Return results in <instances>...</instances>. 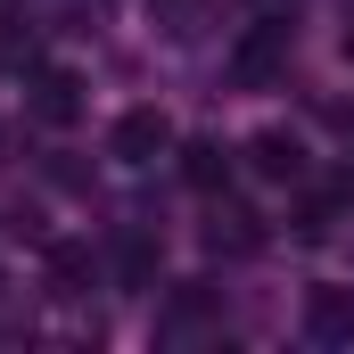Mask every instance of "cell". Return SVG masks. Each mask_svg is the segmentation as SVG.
Wrapping results in <instances>:
<instances>
[{
	"instance_id": "3",
	"label": "cell",
	"mask_w": 354,
	"mask_h": 354,
	"mask_svg": "<svg viewBox=\"0 0 354 354\" xmlns=\"http://www.w3.org/2000/svg\"><path fill=\"white\" fill-rule=\"evenodd\" d=\"M33 124H50V132H66L75 115H83V75L75 66H33Z\"/></svg>"
},
{
	"instance_id": "7",
	"label": "cell",
	"mask_w": 354,
	"mask_h": 354,
	"mask_svg": "<svg viewBox=\"0 0 354 354\" xmlns=\"http://www.w3.org/2000/svg\"><path fill=\"white\" fill-rule=\"evenodd\" d=\"M305 322H313V338H354V288H313Z\"/></svg>"
},
{
	"instance_id": "9",
	"label": "cell",
	"mask_w": 354,
	"mask_h": 354,
	"mask_svg": "<svg viewBox=\"0 0 354 354\" xmlns=\"http://www.w3.org/2000/svg\"><path fill=\"white\" fill-rule=\"evenodd\" d=\"M115 272H124V288H149V280H157V239L132 231V239L115 248Z\"/></svg>"
},
{
	"instance_id": "5",
	"label": "cell",
	"mask_w": 354,
	"mask_h": 354,
	"mask_svg": "<svg viewBox=\"0 0 354 354\" xmlns=\"http://www.w3.org/2000/svg\"><path fill=\"white\" fill-rule=\"evenodd\" d=\"M206 248H214V256H256V248H264V223H256L248 206L214 198V206H206Z\"/></svg>"
},
{
	"instance_id": "2",
	"label": "cell",
	"mask_w": 354,
	"mask_h": 354,
	"mask_svg": "<svg viewBox=\"0 0 354 354\" xmlns=\"http://www.w3.org/2000/svg\"><path fill=\"white\" fill-rule=\"evenodd\" d=\"M107 149H115V165H157V157L174 149V124H165L157 107H124L115 132H107Z\"/></svg>"
},
{
	"instance_id": "4",
	"label": "cell",
	"mask_w": 354,
	"mask_h": 354,
	"mask_svg": "<svg viewBox=\"0 0 354 354\" xmlns=\"http://www.w3.org/2000/svg\"><path fill=\"white\" fill-rule=\"evenodd\" d=\"M248 165H256L264 181H288V189H297V181H305V140L280 132V124H264V132L248 140Z\"/></svg>"
},
{
	"instance_id": "6",
	"label": "cell",
	"mask_w": 354,
	"mask_h": 354,
	"mask_svg": "<svg viewBox=\"0 0 354 354\" xmlns=\"http://www.w3.org/2000/svg\"><path fill=\"white\" fill-rule=\"evenodd\" d=\"M181 181H189L198 198H223V189H231V149H223V140H181Z\"/></svg>"
},
{
	"instance_id": "1",
	"label": "cell",
	"mask_w": 354,
	"mask_h": 354,
	"mask_svg": "<svg viewBox=\"0 0 354 354\" xmlns=\"http://www.w3.org/2000/svg\"><path fill=\"white\" fill-rule=\"evenodd\" d=\"M288 75V25H256V33H239L231 41V83H248V91H264Z\"/></svg>"
},
{
	"instance_id": "8",
	"label": "cell",
	"mask_w": 354,
	"mask_h": 354,
	"mask_svg": "<svg viewBox=\"0 0 354 354\" xmlns=\"http://www.w3.org/2000/svg\"><path fill=\"white\" fill-rule=\"evenodd\" d=\"M41 264H50V288H58V297L91 288V248H83V239H50V248H41Z\"/></svg>"
},
{
	"instance_id": "10",
	"label": "cell",
	"mask_w": 354,
	"mask_h": 354,
	"mask_svg": "<svg viewBox=\"0 0 354 354\" xmlns=\"http://www.w3.org/2000/svg\"><path fill=\"white\" fill-rule=\"evenodd\" d=\"M206 313H214V305H206V288H181L174 305H165V330H174V338H181V330H198Z\"/></svg>"
}]
</instances>
